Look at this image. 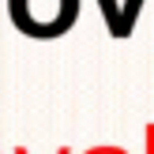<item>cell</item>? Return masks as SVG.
I'll return each instance as SVG.
<instances>
[{
  "label": "cell",
  "instance_id": "6da1fadb",
  "mask_svg": "<svg viewBox=\"0 0 154 154\" xmlns=\"http://www.w3.org/2000/svg\"><path fill=\"white\" fill-rule=\"evenodd\" d=\"M79 0H11V23L30 38H57L75 23Z\"/></svg>",
  "mask_w": 154,
  "mask_h": 154
},
{
  "label": "cell",
  "instance_id": "7a4b0ae2",
  "mask_svg": "<svg viewBox=\"0 0 154 154\" xmlns=\"http://www.w3.org/2000/svg\"><path fill=\"white\" fill-rule=\"evenodd\" d=\"M143 0H128L124 8H120V23H117V38H124V34H132V26H135V8H139Z\"/></svg>",
  "mask_w": 154,
  "mask_h": 154
},
{
  "label": "cell",
  "instance_id": "3957f363",
  "mask_svg": "<svg viewBox=\"0 0 154 154\" xmlns=\"http://www.w3.org/2000/svg\"><path fill=\"white\" fill-rule=\"evenodd\" d=\"M98 4H102V11H105V26L117 34V23H120V4H117V0H98Z\"/></svg>",
  "mask_w": 154,
  "mask_h": 154
}]
</instances>
